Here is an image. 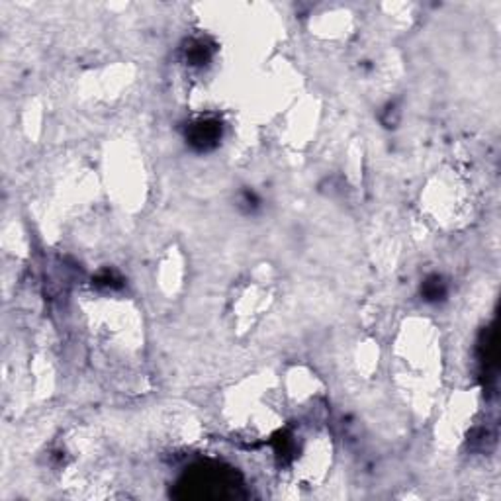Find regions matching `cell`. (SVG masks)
I'll return each instance as SVG.
<instances>
[{
	"mask_svg": "<svg viewBox=\"0 0 501 501\" xmlns=\"http://www.w3.org/2000/svg\"><path fill=\"white\" fill-rule=\"evenodd\" d=\"M222 137V125L216 120H202V122L192 123L188 132L190 145H194L200 151H208L218 145Z\"/></svg>",
	"mask_w": 501,
	"mask_h": 501,
	"instance_id": "cell-1",
	"label": "cell"
},
{
	"mask_svg": "<svg viewBox=\"0 0 501 501\" xmlns=\"http://www.w3.org/2000/svg\"><path fill=\"white\" fill-rule=\"evenodd\" d=\"M445 284H443V280L439 279V276H433V279H429L423 284V296L427 300H441L445 296Z\"/></svg>",
	"mask_w": 501,
	"mask_h": 501,
	"instance_id": "cell-2",
	"label": "cell"
}]
</instances>
